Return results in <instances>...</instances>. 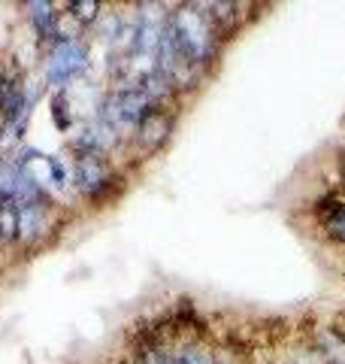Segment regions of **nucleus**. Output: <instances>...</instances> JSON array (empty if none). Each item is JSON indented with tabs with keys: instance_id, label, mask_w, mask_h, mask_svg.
Returning a JSON list of instances; mask_svg holds the SVG:
<instances>
[{
	"instance_id": "obj_1",
	"label": "nucleus",
	"mask_w": 345,
	"mask_h": 364,
	"mask_svg": "<svg viewBox=\"0 0 345 364\" xmlns=\"http://www.w3.org/2000/svg\"><path fill=\"white\" fill-rule=\"evenodd\" d=\"M73 191L91 207H106L119 200L121 191L128 188V173L106 155H82L73 158L70 167Z\"/></svg>"
},
{
	"instance_id": "obj_2",
	"label": "nucleus",
	"mask_w": 345,
	"mask_h": 364,
	"mask_svg": "<svg viewBox=\"0 0 345 364\" xmlns=\"http://www.w3.org/2000/svg\"><path fill=\"white\" fill-rule=\"evenodd\" d=\"M40 91L43 88L28 85L25 70L13 58L0 61V124L13 134V140H21V134H25L31 112L40 100Z\"/></svg>"
},
{
	"instance_id": "obj_3",
	"label": "nucleus",
	"mask_w": 345,
	"mask_h": 364,
	"mask_svg": "<svg viewBox=\"0 0 345 364\" xmlns=\"http://www.w3.org/2000/svg\"><path fill=\"white\" fill-rule=\"evenodd\" d=\"M88 61L91 55H88V43L82 37L58 43L55 49L45 52V61H43L45 85H52L55 91H67L88 70Z\"/></svg>"
},
{
	"instance_id": "obj_4",
	"label": "nucleus",
	"mask_w": 345,
	"mask_h": 364,
	"mask_svg": "<svg viewBox=\"0 0 345 364\" xmlns=\"http://www.w3.org/2000/svg\"><path fill=\"white\" fill-rule=\"evenodd\" d=\"M176 122H179L176 107H160L155 112H148L140 122V128L131 134L128 146H133L140 155H158L172 140V134H176Z\"/></svg>"
},
{
	"instance_id": "obj_5",
	"label": "nucleus",
	"mask_w": 345,
	"mask_h": 364,
	"mask_svg": "<svg viewBox=\"0 0 345 364\" xmlns=\"http://www.w3.org/2000/svg\"><path fill=\"white\" fill-rule=\"evenodd\" d=\"M103 13H106V6L97 4V0H76V4L64 6V16H67V21H73L76 31L94 28L97 21L103 18Z\"/></svg>"
},
{
	"instance_id": "obj_6",
	"label": "nucleus",
	"mask_w": 345,
	"mask_h": 364,
	"mask_svg": "<svg viewBox=\"0 0 345 364\" xmlns=\"http://www.w3.org/2000/svg\"><path fill=\"white\" fill-rule=\"evenodd\" d=\"M52 122H55V128L61 134L73 131L76 116L70 109V97H67V91H55V95H52Z\"/></svg>"
},
{
	"instance_id": "obj_7",
	"label": "nucleus",
	"mask_w": 345,
	"mask_h": 364,
	"mask_svg": "<svg viewBox=\"0 0 345 364\" xmlns=\"http://www.w3.org/2000/svg\"><path fill=\"white\" fill-rule=\"evenodd\" d=\"M4 140H6V128L0 124V164H4Z\"/></svg>"
},
{
	"instance_id": "obj_8",
	"label": "nucleus",
	"mask_w": 345,
	"mask_h": 364,
	"mask_svg": "<svg viewBox=\"0 0 345 364\" xmlns=\"http://www.w3.org/2000/svg\"><path fill=\"white\" fill-rule=\"evenodd\" d=\"M342 176H345V155H342Z\"/></svg>"
}]
</instances>
